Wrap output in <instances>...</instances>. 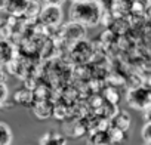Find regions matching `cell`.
<instances>
[{
  "label": "cell",
  "instance_id": "3957f363",
  "mask_svg": "<svg viewBox=\"0 0 151 145\" xmlns=\"http://www.w3.org/2000/svg\"><path fill=\"white\" fill-rule=\"evenodd\" d=\"M64 19V11L62 6H50V5H43L42 14L39 17V22L45 28H56L62 24Z\"/></svg>",
  "mask_w": 151,
  "mask_h": 145
},
{
  "label": "cell",
  "instance_id": "30bf717a",
  "mask_svg": "<svg viewBox=\"0 0 151 145\" xmlns=\"http://www.w3.org/2000/svg\"><path fill=\"white\" fill-rule=\"evenodd\" d=\"M12 101H14L15 104H18V105L30 107V108H31L33 104H34V93H33V90H30V89H27V88H21V89H18V90L14 93Z\"/></svg>",
  "mask_w": 151,
  "mask_h": 145
},
{
  "label": "cell",
  "instance_id": "e0dca14e",
  "mask_svg": "<svg viewBox=\"0 0 151 145\" xmlns=\"http://www.w3.org/2000/svg\"><path fill=\"white\" fill-rule=\"evenodd\" d=\"M12 39V31L9 28L8 19L0 18V42L2 40H11Z\"/></svg>",
  "mask_w": 151,
  "mask_h": 145
},
{
  "label": "cell",
  "instance_id": "52a82bcc",
  "mask_svg": "<svg viewBox=\"0 0 151 145\" xmlns=\"http://www.w3.org/2000/svg\"><path fill=\"white\" fill-rule=\"evenodd\" d=\"M130 124H132V117L124 110H119L110 118V127H114V129H119V130H123V132H127Z\"/></svg>",
  "mask_w": 151,
  "mask_h": 145
},
{
  "label": "cell",
  "instance_id": "484cf974",
  "mask_svg": "<svg viewBox=\"0 0 151 145\" xmlns=\"http://www.w3.org/2000/svg\"><path fill=\"white\" fill-rule=\"evenodd\" d=\"M71 3H80V2H86V0H70Z\"/></svg>",
  "mask_w": 151,
  "mask_h": 145
},
{
  "label": "cell",
  "instance_id": "ac0fdd59",
  "mask_svg": "<svg viewBox=\"0 0 151 145\" xmlns=\"http://www.w3.org/2000/svg\"><path fill=\"white\" fill-rule=\"evenodd\" d=\"M92 2L98 5L102 12H111L116 8V0H92Z\"/></svg>",
  "mask_w": 151,
  "mask_h": 145
},
{
  "label": "cell",
  "instance_id": "9a60e30c",
  "mask_svg": "<svg viewBox=\"0 0 151 145\" xmlns=\"http://www.w3.org/2000/svg\"><path fill=\"white\" fill-rule=\"evenodd\" d=\"M108 136H110V141L113 145H119V144H123L126 141V132L123 130H119V129H114V127H110L108 129Z\"/></svg>",
  "mask_w": 151,
  "mask_h": 145
},
{
  "label": "cell",
  "instance_id": "9c48e42d",
  "mask_svg": "<svg viewBox=\"0 0 151 145\" xmlns=\"http://www.w3.org/2000/svg\"><path fill=\"white\" fill-rule=\"evenodd\" d=\"M70 52H71L73 58H74L76 55H80L79 62H80V64H83V62H86V61H89V59H91V55H92V52H93V50H92V47H91L89 42H86V40H80V42H77L76 45L70 46Z\"/></svg>",
  "mask_w": 151,
  "mask_h": 145
},
{
  "label": "cell",
  "instance_id": "2e32d148",
  "mask_svg": "<svg viewBox=\"0 0 151 145\" xmlns=\"http://www.w3.org/2000/svg\"><path fill=\"white\" fill-rule=\"evenodd\" d=\"M104 101L108 102V104L117 105L119 101H120V95H119L117 89H114V88H108V89L104 92Z\"/></svg>",
  "mask_w": 151,
  "mask_h": 145
},
{
  "label": "cell",
  "instance_id": "8992f818",
  "mask_svg": "<svg viewBox=\"0 0 151 145\" xmlns=\"http://www.w3.org/2000/svg\"><path fill=\"white\" fill-rule=\"evenodd\" d=\"M53 108L55 104L50 99H45V101H34L31 110L33 114L39 118V120H47L53 116Z\"/></svg>",
  "mask_w": 151,
  "mask_h": 145
},
{
  "label": "cell",
  "instance_id": "7402d4cb",
  "mask_svg": "<svg viewBox=\"0 0 151 145\" xmlns=\"http://www.w3.org/2000/svg\"><path fill=\"white\" fill-rule=\"evenodd\" d=\"M45 5H50V6H62L65 0H43Z\"/></svg>",
  "mask_w": 151,
  "mask_h": 145
},
{
  "label": "cell",
  "instance_id": "ffe728a7",
  "mask_svg": "<svg viewBox=\"0 0 151 145\" xmlns=\"http://www.w3.org/2000/svg\"><path fill=\"white\" fill-rule=\"evenodd\" d=\"M9 99V88L6 83H0V107Z\"/></svg>",
  "mask_w": 151,
  "mask_h": 145
},
{
  "label": "cell",
  "instance_id": "d6986e66",
  "mask_svg": "<svg viewBox=\"0 0 151 145\" xmlns=\"http://www.w3.org/2000/svg\"><path fill=\"white\" fill-rule=\"evenodd\" d=\"M141 138L144 144H151V123H145L141 129Z\"/></svg>",
  "mask_w": 151,
  "mask_h": 145
},
{
  "label": "cell",
  "instance_id": "8fae6325",
  "mask_svg": "<svg viewBox=\"0 0 151 145\" xmlns=\"http://www.w3.org/2000/svg\"><path fill=\"white\" fill-rule=\"evenodd\" d=\"M67 136L55 132V130H47L39 141V145H67Z\"/></svg>",
  "mask_w": 151,
  "mask_h": 145
},
{
  "label": "cell",
  "instance_id": "44dd1931",
  "mask_svg": "<svg viewBox=\"0 0 151 145\" xmlns=\"http://www.w3.org/2000/svg\"><path fill=\"white\" fill-rule=\"evenodd\" d=\"M142 117H144V121H145V123H151V105H148V107L144 110Z\"/></svg>",
  "mask_w": 151,
  "mask_h": 145
},
{
  "label": "cell",
  "instance_id": "5b68a950",
  "mask_svg": "<svg viewBox=\"0 0 151 145\" xmlns=\"http://www.w3.org/2000/svg\"><path fill=\"white\" fill-rule=\"evenodd\" d=\"M17 56H18V49L12 40L0 42V67L6 68Z\"/></svg>",
  "mask_w": 151,
  "mask_h": 145
},
{
  "label": "cell",
  "instance_id": "277c9868",
  "mask_svg": "<svg viewBox=\"0 0 151 145\" xmlns=\"http://www.w3.org/2000/svg\"><path fill=\"white\" fill-rule=\"evenodd\" d=\"M85 37H86V27H83V25H80L77 22H73V21H70L68 24L64 25L62 39L70 46L76 45L80 40H85Z\"/></svg>",
  "mask_w": 151,
  "mask_h": 145
},
{
  "label": "cell",
  "instance_id": "d4e9b609",
  "mask_svg": "<svg viewBox=\"0 0 151 145\" xmlns=\"http://www.w3.org/2000/svg\"><path fill=\"white\" fill-rule=\"evenodd\" d=\"M6 9V0H0V12H5Z\"/></svg>",
  "mask_w": 151,
  "mask_h": 145
},
{
  "label": "cell",
  "instance_id": "4316f807",
  "mask_svg": "<svg viewBox=\"0 0 151 145\" xmlns=\"http://www.w3.org/2000/svg\"><path fill=\"white\" fill-rule=\"evenodd\" d=\"M144 145H151V144H144Z\"/></svg>",
  "mask_w": 151,
  "mask_h": 145
},
{
  "label": "cell",
  "instance_id": "7c38bea8",
  "mask_svg": "<svg viewBox=\"0 0 151 145\" xmlns=\"http://www.w3.org/2000/svg\"><path fill=\"white\" fill-rule=\"evenodd\" d=\"M42 9H43V5L39 2V0H30L28 6H27V11L24 14V19L25 21H37L40 14H42Z\"/></svg>",
  "mask_w": 151,
  "mask_h": 145
},
{
  "label": "cell",
  "instance_id": "ba28073f",
  "mask_svg": "<svg viewBox=\"0 0 151 145\" xmlns=\"http://www.w3.org/2000/svg\"><path fill=\"white\" fill-rule=\"evenodd\" d=\"M30 0H6V9L5 12L14 18H24Z\"/></svg>",
  "mask_w": 151,
  "mask_h": 145
},
{
  "label": "cell",
  "instance_id": "7a4b0ae2",
  "mask_svg": "<svg viewBox=\"0 0 151 145\" xmlns=\"http://www.w3.org/2000/svg\"><path fill=\"white\" fill-rule=\"evenodd\" d=\"M126 102L130 108L144 111L148 105H151V88L145 85L132 86L126 92Z\"/></svg>",
  "mask_w": 151,
  "mask_h": 145
},
{
  "label": "cell",
  "instance_id": "6da1fadb",
  "mask_svg": "<svg viewBox=\"0 0 151 145\" xmlns=\"http://www.w3.org/2000/svg\"><path fill=\"white\" fill-rule=\"evenodd\" d=\"M102 11L98 5H95L92 0L80 3H71L70 8V21L77 22L83 27H96L101 24L102 19Z\"/></svg>",
  "mask_w": 151,
  "mask_h": 145
},
{
  "label": "cell",
  "instance_id": "5bb4252c",
  "mask_svg": "<svg viewBox=\"0 0 151 145\" xmlns=\"http://www.w3.org/2000/svg\"><path fill=\"white\" fill-rule=\"evenodd\" d=\"M14 141L12 129L8 123L0 121V145H11Z\"/></svg>",
  "mask_w": 151,
  "mask_h": 145
},
{
  "label": "cell",
  "instance_id": "603a6c76",
  "mask_svg": "<svg viewBox=\"0 0 151 145\" xmlns=\"http://www.w3.org/2000/svg\"><path fill=\"white\" fill-rule=\"evenodd\" d=\"M6 82H8V71L3 67H0V83H6Z\"/></svg>",
  "mask_w": 151,
  "mask_h": 145
},
{
  "label": "cell",
  "instance_id": "4fadbf2b",
  "mask_svg": "<svg viewBox=\"0 0 151 145\" xmlns=\"http://www.w3.org/2000/svg\"><path fill=\"white\" fill-rule=\"evenodd\" d=\"M88 132V124L85 123V121H74L70 127H68V130H67V136H71V138H80V136H83L85 133Z\"/></svg>",
  "mask_w": 151,
  "mask_h": 145
},
{
  "label": "cell",
  "instance_id": "cb8c5ba5",
  "mask_svg": "<svg viewBox=\"0 0 151 145\" xmlns=\"http://www.w3.org/2000/svg\"><path fill=\"white\" fill-rule=\"evenodd\" d=\"M144 15H145V18H147L148 21H151V3H148V5L145 6V11H144Z\"/></svg>",
  "mask_w": 151,
  "mask_h": 145
}]
</instances>
